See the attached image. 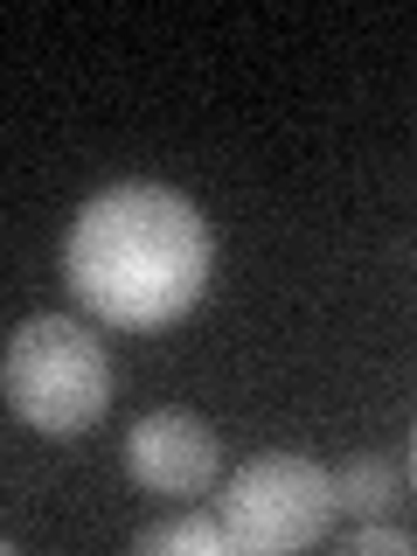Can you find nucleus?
I'll use <instances>...</instances> for the list:
<instances>
[{
  "instance_id": "1",
  "label": "nucleus",
  "mask_w": 417,
  "mask_h": 556,
  "mask_svg": "<svg viewBox=\"0 0 417 556\" xmlns=\"http://www.w3.org/2000/svg\"><path fill=\"white\" fill-rule=\"evenodd\" d=\"M63 286L91 320L153 334L208 292V216L181 188L112 181L63 237Z\"/></svg>"
},
{
  "instance_id": "2",
  "label": "nucleus",
  "mask_w": 417,
  "mask_h": 556,
  "mask_svg": "<svg viewBox=\"0 0 417 556\" xmlns=\"http://www.w3.org/2000/svg\"><path fill=\"white\" fill-rule=\"evenodd\" d=\"M0 390H8V410L22 417L42 439H77L91 431L104 404H112V362H104L98 334L70 313H42V320H22L8 334V355H0Z\"/></svg>"
},
{
  "instance_id": "3",
  "label": "nucleus",
  "mask_w": 417,
  "mask_h": 556,
  "mask_svg": "<svg viewBox=\"0 0 417 556\" xmlns=\"http://www.w3.org/2000/svg\"><path fill=\"white\" fill-rule=\"evenodd\" d=\"M334 473L306 452H257L223 480L216 521L230 535V549L243 556H286V549H313L334 529Z\"/></svg>"
},
{
  "instance_id": "4",
  "label": "nucleus",
  "mask_w": 417,
  "mask_h": 556,
  "mask_svg": "<svg viewBox=\"0 0 417 556\" xmlns=\"http://www.w3.org/2000/svg\"><path fill=\"white\" fill-rule=\"evenodd\" d=\"M126 473L161 501H195L223 473V445L195 410H147L126 431Z\"/></svg>"
},
{
  "instance_id": "5",
  "label": "nucleus",
  "mask_w": 417,
  "mask_h": 556,
  "mask_svg": "<svg viewBox=\"0 0 417 556\" xmlns=\"http://www.w3.org/2000/svg\"><path fill=\"white\" fill-rule=\"evenodd\" d=\"M390 494H396V466H390V459H376V452H362V459L334 466V508L362 515V521H376L382 508H390Z\"/></svg>"
},
{
  "instance_id": "6",
  "label": "nucleus",
  "mask_w": 417,
  "mask_h": 556,
  "mask_svg": "<svg viewBox=\"0 0 417 556\" xmlns=\"http://www.w3.org/2000/svg\"><path fill=\"white\" fill-rule=\"evenodd\" d=\"M139 556H167V549H188V556H223L230 535H223L216 515H174V521H153V529L132 535Z\"/></svg>"
},
{
  "instance_id": "7",
  "label": "nucleus",
  "mask_w": 417,
  "mask_h": 556,
  "mask_svg": "<svg viewBox=\"0 0 417 556\" xmlns=\"http://www.w3.org/2000/svg\"><path fill=\"white\" fill-rule=\"evenodd\" d=\"M341 549H348V556H410L417 543H410L404 529H390V521H362V529L341 535Z\"/></svg>"
},
{
  "instance_id": "8",
  "label": "nucleus",
  "mask_w": 417,
  "mask_h": 556,
  "mask_svg": "<svg viewBox=\"0 0 417 556\" xmlns=\"http://www.w3.org/2000/svg\"><path fill=\"white\" fill-rule=\"evenodd\" d=\"M410 473H417V439H410Z\"/></svg>"
}]
</instances>
